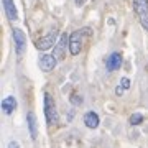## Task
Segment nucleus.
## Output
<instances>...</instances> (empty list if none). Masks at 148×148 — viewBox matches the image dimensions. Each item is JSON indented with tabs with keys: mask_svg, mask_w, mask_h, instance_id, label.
Returning <instances> with one entry per match:
<instances>
[{
	"mask_svg": "<svg viewBox=\"0 0 148 148\" xmlns=\"http://www.w3.org/2000/svg\"><path fill=\"white\" fill-rule=\"evenodd\" d=\"M90 33L89 28H82V30H76L69 35V53L73 56H77V54L82 51V46H84L86 36Z\"/></svg>",
	"mask_w": 148,
	"mask_h": 148,
	"instance_id": "nucleus-1",
	"label": "nucleus"
},
{
	"mask_svg": "<svg viewBox=\"0 0 148 148\" xmlns=\"http://www.w3.org/2000/svg\"><path fill=\"white\" fill-rule=\"evenodd\" d=\"M45 117H46V123L51 127L58 122V110H56V104L51 95L45 92Z\"/></svg>",
	"mask_w": 148,
	"mask_h": 148,
	"instance_id": "nucleus-2",
	"label": "nucleus"
},
{
	"mask_svg": "<svg viewBox=\"0 0 148 148\" xmlns=\"http://www.w3.org/2000/svg\"><path fill=\"white\" fill-rule=\"evenodd\" d=\"M133 10L143 30L148 32V0H133Z\"/></svg>",
	"mask_w": 148,
	"mask_h": 148,
	"instance_id": "nucleus-3",
	"label": "nucleus"
},
{
	"mask_svg": "<svg viewBox=\"0 0 148 148\" xmlns=\"http://www.w3.org/2000/svg\"><path fill=\"white\" fill-rule=\"evenodd\" d=\"M58 33H59L58 28L51 30L46 36L40 38V40L36 41V48L41 49V51H48V49H51L53 46H56V43H58Z\"/></svg>",
	"mask_w": 148,
	"mask_h": 148,
	"instance_id": "nucleus-4",
	"label": "nucleus"
},
{
	"mask_svg": "<svg viewBox=\"0 0 148 148\" xmlns=\"http://www.w3.org/2000/svg\"><path fill=\"white\" fill-rule=\"evenodd\" d=\"M13 41H15V46H16V54L21 56L23 51H25V45H27V35L21 32L20 28H13Z\"/></svg>",
	"mask_w": 148,
	"mask_h": 148,
	"instance_id": "nucleus-5",
	"label": "nucleus"
},
{
	"mask_svg": "<svg viewBox=\"0 0 148 148\" xmlns=\"http://www.w3.org/2000/svg\"><path fill=\"white\" fill-rule=\"evenodd\" d=\"M122 53H119V51H114V53H110L109 56L106 58V68L107 71H117V69H120L122 66Z\"/></svg>",
	"mask_w": 148,
	"mask_h": 148,
	"instance_id": "nucleus-6",
	"label": "nucleus"
},
{
	"mask_svg": "<svg viewBox=\"0 0 148 148\" xmlns=\"http://www.w3.org/2000/svg\"><path fill=\"white\" fill-rule=\"evenodd\" d=\"M58 64V58L54 54H43L41 59H40V68H41L43 73H51Z\"/></svg>",
	"mask_w": 148,
	"mask_h": 148,
	"instance_id": "nucleus-7",
	"label": "nucleus"
},
{
	"mask_svg": "<svg viewBox=\"0 0 148 148\" xmlns=\"http://www.w3.org/2000/svg\"><path fill=\"white\" fill-rule=\"evenodd\" d=\"M68 45H69L68 33H63L61 38L58 40V43H56V46H54V56H56L58 59L64 58V51H66V46H68Z\"/></svg>",
	"mask_w": 148,
	"mask_h": 148,
	"instance_id": "nucleus-8",
	"label": "nucleus"
},
{
	"mask_svg": "<svg viewBox=\"0 0 148 148\" xmlns=\"http://www.w3.org/2000/svg\"><path fill=\"white\" fill-rule=\"evenodd\" d=\"M27 123H28V132H30L32 140H36L38 138V122H36V117H35L33 112H28L27 114Z\"/></svg>",
	"mask_w": 148,
	"mask_h": 148,
	"instance_id": "nucleus-9",
	"label": "nucleus"
},
{
	"mask_svg": "<svg viewBox=\"0 0 148 148\" xmlns=\"http://www.w3.org/2000/svg\"><path fill=\"white\" fill-rule=\"evenodd\" d=\"M84 123H86V127L87 128H97L99 127V123H101V119H99V115L95 114L94 110H89V112H86L84 114Z\"/></svg>",
	"mask_w": 148,
	"mask_h": 148,
	"instance_id": "nucleus-10",
	"label": "nucleus"
},
{
	"mask_svg": "<svg viewBox=\"0 0 148 148\" xmlns=\"http://www.w3.org/2000/svg\"><path fill=\"white\" fill-rule=\"evenodd\" d=\"M2 3H3V10H5L8 20H12V21L16 20V18H18V13H16L15 2H13V0H2Z\"/></svg>",
	"mask_w": 148,
	"mask_h": 148,
	"instance_id": "nucleus-11",
	"label": "nucleus"
},
{
	"mask_svg": "<svg viewBox=\"0 0 148 148\" xmlns=\"http://www.w3.org/2000/svg\"><path fill=\"white\" fill-rule=\"evenodd\" d=\"M15 109H16V99L13 95H8L2 101V110L5 112L7 115H12L15 112Z\"/></svg>",
	"mask_w": 148,
	"mask_h": 148,
	"instance_id": "nucleus-12",
	"label": "nucleus"
},
{
	"mask_svg": "<svg viewBox=\"0 0 148 148\" xmlns=\"http://www.w3.org/2000/svg\"><path fill=\"white\" fill-rule=\"evenodd\" d=\"M142 122H143L142 114H133V115H130V125H140Z\"/></svg>",
	"mask_w": 148,
	"mask_h": 148,
	"instance_id": "nucleus-13",
	"label": "nucleus"
},
{
	"mask_svg": "<svg viewBox=\"0 0 148 148\" xmlns=\"http://www.w3.org/2000/svg\"><path fill=\"white\" fill-rule=\"evenodd\" d=\"M71 102H73L74 106H79V104H82V97L77 94H73L71 95Z\"/></svg>",
	"mask_w": 148,
	"mask_h": 148,
	"instance_id": "nucleus-14",
	"label": "nucleus"
},
{
	"mask_svg": "<svg viewBox=\"0 0 148 148\" xmlns=\"http://www.w3.org/2000/svg\"><path fill=\"white\" fill-rule=\"evenodd\" d=\"M120 86L123 87V89L127 90L128 87H130V79L128 77H122V81H120Z\"/></svg>",
	"mask_w": 148,
	"mask_h": 148,
	"instance_id": "nucleus-15",
	"label": "nucleus"
},
{
	"mask_svg": "<svg viewBox=\"0 0 148 148\" xmlns=\"http://www.w3.org/2000/svg\"><path fill=\"white\" fill-rule=\"evenodd\" d=\"M123 92H125V89H123V87L119 84V86L115 87V94H117V95H123Z\"/></svg>",
	"mask_w": 148,
	"mask_h": 148,
	"instance_id": "nucleus-16",
	"label": "nucleus"
},
{
	"mask_svg": "<svg viewBox=\"0 0 148 148\" xmlns=\"http://www.w3.org/2000/svg\"><path fill=\"white\" fill-rule=\"evenodd\" d=\"M8 148H20V145H18V142H10L8 143Z\"/></svg>",
	"mask_w": 148,
	"mask_h": 148,
	"instance_id": "nucleus-17",
	"label": "nucleus"
}]
</instances>
